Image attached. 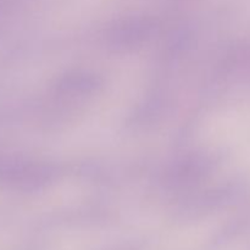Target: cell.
Masks as SVG:
<instances>
[]
</instances>
